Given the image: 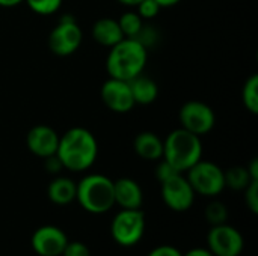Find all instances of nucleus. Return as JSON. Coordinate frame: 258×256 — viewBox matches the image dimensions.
Wrapping results in <instances>:
<instances>
[{
	"label": "nucleus",
	"instance_id": "f257e3e1",
	"mask_svg": "<svg viewBox=\"0 0 258 256\" xmlns=\"http://www.w3.org/2000/svg\"><path fill=\"white\" fill-rule=\"evenodd\" d=\"M56 155L67 170H88L95 163L98 155L97 139L89 130L83 127L70 128L63 136H59Z\"/></svg>",
	"mask_w": 258,
	"mask_h": 256
},
{
	"label": "nucleus",
	"instance_id": "f03ea898",
	"mask_svg": "<svg viewBox=\"0 0 258 256\" xmlns=\"http://www.w3.org/2000/svg\"><path fill=\"white\" fill-rule=\"evenodd\" d=\"M148 50L135 38H124L107 54L106 69L112 78L130 81L142 74L147 66Z\"/></svg>",
	"mask_w": 258,
	"mask_h": 256
},
{
	"label": "nucleus",
	"instance_id": "7ed1b4c3",
	"mask_svg": "<svg viewBox=\"0 0 258 256\" xmlns=\"http://www.w3.org/2000/svg\"><path fill=\"white\" fill-rule=\"evenodd\" d=\"M203 157V143L200 136L177 128L171 131L163 140V160H166L175 170L187 172Z\"/></svg>",
	"mask_w": 258,
	"mask_h": 256
},
{
	"label": "nucleus",
	"instance_id": "20e7f679",
	"mask_svg": "<svg viewBox=\"0 0 258 256\" xmlns=\"http://www.w3.org/2000/svg\"><path fill=\"white\" fill-rule=\"evenodd\" d=\"M76 199L91 214H104L115 205L113 181L101 174H91L77 184Z\"/></svg>",
	"mask_w": 258,
	"mask_h": 256
},
{
	"label": "nucleus",
	"instance_id": "39448f33",
	"mask_svg": "<svg viewBox=\"0 0 258 256\" xmlns=\"http://www.w3.org/2000/svg\"><path fill=\"white\" fill-rule=\"evenodd\" d=\"M83 41V32L76 18L70 14L62 15L59 23L48 35V48L53 54L65 57L74 54Z\"/></svg>",
	"mask_w": 258,
	"mask_h": 256
},
{
	"label": "nucleus",
	"instance_id": "423d86ee",
	"mask_svg": "<svg viewBox=\"0 0 258 256\" xmlns=\"http://www.w3.org/2000/svg\"><path fill=\"white\" fill-rule=\"evenodd\" d=\"M186 178L194 192L203 196H218L225 189L224 170L212 161L200 160L187 170Z\"/></svg>",
	"mask_w": 258,
	"mask_h": 256
},
{
	"label": "nucleus",
	"instance_id": "0eeeda50",
	"mask_svg": "<svg viewBox=\"0 0 258 256\" xmlns=\"http://www.w3.org/2000/svg\"><path fill=\"white\" fill-rule=\"evenodd\" d=\"M145 232V216L141 210L119 211L110 225L112 238L124 247L135 246Z\"/></svg>",
	"mask_w": 258,
	"mask_h": 256
},
{
	"label": "nucleus",
	"instance_id": "6e6552de",
	"mask_svg": "<svg viewBox=\"0 0 258 256\" xmlns=\"http://www.w3.org/2000/svg\"><path fill=\"white\" fill-rule=\"evenodd\" d=\"M178 119H180L181 128L200 137L210 133L216 124V115L213 109L209 104L203 101H197V100L187 101L186 104L181 106Z\"/></svg>",
	"mask_w": 258,
	"mask_h": 256
},
{
	"label": "nucleus",
	"instance_id": "1a4fd4ad",
	"mask_svg": "<svg viewBox=\"0 0 258 256\" xmlns=\"http://www.w3.org/2000/svg\"><path fill=\"white\" fill-rule=\"evenodd\" d=\"M163 202L174 211H187L195 201V192L183 174H175L162 183Z\"/></svg>",
	"mask_w": 258,
	"mask_h": 256
},
{
	"label": "nucleus",
	"instance_id": "9d476101",
	"mask_svg": "<svg viewBox=\"0 0 258 256\" xmlns=\"http://www.w3.org/2000/svg\"><path fill=\"white\" fill-rule=\"evenodd\" d=\"M209 250L215 256H239L243 250L242 234L225 223L212 226L207 235Z\"/></svg>",
	"mask_w": 258,
	"mask_h": 256
},
{
	"label": "nucleus",
	"instance_id": "9b49d317",
	"mask_svg": "<svg viewBox=\"0 0 258 256\" xmlns=\"http://www.w3.org/2000/svg\"><path fill=\"white\" fill-rule=\"evenodd\" d=\"M101 100L115 113H127L136 106L128 81L112 77L101 86Z\"/></svg>",
	"mask_w": 258,
	"mask_h": 256
},
{
	"label": "nucleus",
	"instance_id": "f8f14e48",
	"mask_svg": "<svg viewBox=\"0 0 258 256\" xmlns=\"http://www.w3.org/2000/svg\"><path fill=\"white\" fill-rule=\"evenodd\" d=\"M68 238L65 232L56 226H41L32 235V247L39 256H60Z\"/></svg>",
	"mask_w": 258,
	"mask_h": 256
},
{
	"label": "nucleus",
	"instance_id": "ddd939ff",
	"mask_svg": "<svg viewBox=\"0 0 258 256\" xmlns=\"http://www.w3.org/2000/svg\"><path fill=\"white\" fill-rule=\"evenodd\" d=\"M26 145L33 155L39 158H47L56 154L59 134L48 125H35L29 130L26 136Z\"/></svg>",
	"mask_w": 258,
	"mask_h": 256
},
{
	"label": "nucleus",
	"instance_id": "4468645a",
	"mask_svg": "<svg viewBox=\"0 0 258 256\" xmlns=\"http://www.w3.org/2000/svg\"><path fill=\"white\" fill-rule=\"evenodd\" d=\"M115 204L122 210H139L144 201L141 186L132 178H119L113 183Z\"/></svg>",
	"mask_w": 258,
	"mask_h": 256
},
{
	"label": "nucleus",
	"instance_id": "2eb2a0df",
	"mask_svg": "<svg viewBox=\"0 0 258 256\" xmlns=\"http://www.w3.org/2000/svg\"><path fill=\"white\" fill-rule=\"evenodd\" d=\"M135 152L148 161H159L163 157V140L153 131H142L133 140Z\"/></svg>",
	"mask_w": 258,
	"mask_h": 256
},
{
	"label": "nucleus",
	"instance_id": "dca6fc26",
	"mask_svg": "<svg viewBox=\"0 0 258 256\" xmlns=\"http://www.w3.org/2000/svg\"><path fill=\"white\" fill-rule=\"evenodd\" d=\"M92 38L97 44L110 48L115 44H118L121 39H124V35L121 32L118 20L100 18L92 26Z\"/></svg>",
	"mask_w": 258,
	"mask_h": 256
},
{
	"label": "nucleus",
	"instance_id": "f3484780",
	"mask_svg": "<svg viewBox=\"0 0 258 256\" xmlns=\"http://www.w3.org/2000/svg\"><path fill=\"white\" fill-rule=\"evenodd\" d=\"M128 84H130V91H132L135 104L148 106V104L154 103L159 97V86L150 77H145L141 74V75L132 78L128 81Z\"/></svg>",
	"mask_w": 258,
	"mask_h": 256
},
{
	"label": "nucleus",
	"instance_id": "a211bd4d",
	"mask_svg": "<svg viewBox=\"0 0 258 256\" xmlns=\"http://www.w3.org/2000/svg\"><path fill=\"white\" fill-rule=\"evenodd\" d=\"M76 192L77 184L71 178L57 177L48 184L47 196L56 205H68L73 201H76Z\"/></svg>",
	"mask_w": 258,
	"mask_h": 256
},
{
	"label": "nucleus",
	"instance_id": "6ab92c4d",
	"mask_svg": "<svg viewBox=\"0 0 258 256\" xmlns=\"http://www.w3.org/2000/svg\"><path fill=\"white\" fill-rule=\"evenodd\" d=\"M224 180H225V187H230L231 190H237V192L245 190L251 181H255L251 180L248 169L242 166H234L230 167L228 170H224Z\"/></svg>",
	"mask_w": 258,
	"mask_h": 256
},
{
	"label": "nucleus",
	"instance_id": "aec40b11",
	"mask_svg": "<svg viewBox=\"0 0 258 256\" xmlns=\"http://www.w3.org/2000/svg\"><path fill=\"white\" fill-rule=\"evenodd\" d=\"M242 101L246 110L252 115L258 113V75L252 74L243 84L242 89Z\"/></svg>",
	"mask_w": 258,
	"mask_h": 256
},
{
	"label": "nucleus",
	"instance_id": "412c9836",
	"mask_svg": "<svg viewBox=\"0 0 258 256\" xmlns=\"http://www.w3.org/2000/svg\"><path fill=\"white\" fill-rule=\"evenodd\" d=\"M118 24L121 27V32L124 35V38H136V35L141 32L142 26H144V20L141 18V15L138 12H125L121 15V18L118 20Z\"/></svg>",
	"mask_w": 258,
	"mask_h": 256
},
{
	"label": "nucleus",
	"instance_id": "4be33fe9",
	"mask_svg": "<svg viewBox=\"0 0 258 256\" xmlns=\"http://www.w3.org/2000/svg\"><path fill=\"white\" fill-rule=\"evenodd\" d=\"M206 220L212 225V226H216V225H222L227 222L228 219V210L227 207L222 204V202H210L207 207H206Z\"/></svg>",
	"mask_w": 258,
	"mask_h": 256
},
{
	"label": "nucleus",
	"instance_id": "5701e85b",
	"mask_svg": "<svg viewBox=\"0 0 258 256\" xmlns=\"http://www.w3.org/2000/svg\"><path fill=\"white\" fill-rule=\"evenodd\" d=\"M27 6L39 15H51L57 12L63 0H24Z\"/></svg>",
	"mask_w": 258,
	"mask_h": 256
},
{
	"label": "nucleus",
	"instance_id": "b1692460",
	"mask_svg": "<svg viewBox=\"0 0 258 256\" xmlns=\"http://www.w3.org/2000/svg\"><path fill=\"white\" fill-rule=\"evenodd\" d=\"M159 38H160V35H159L157 29H154L153 26H145L144 24L142 29H141V32L136 35L135 39H138L148 50V48H151V47H154L157 44Z\"/></svg>",
	"mask_w": 258,
	"mask_h": 256
},
{
	"label": "nucleus",
	"instance_id": "393cba45",
	"mask_svg": "<svg viewBox=\"0 0 258 256\" xmlns=\"http://www.w3.org/2000/svg\"><path fill=\"white\" fill-rule=\"evenodd\" d=\"M138 14L141 15L142 20H151L156 18L157 14L160 12V6L156 0H142L138 6Z\"/></svg>",
	"mask_w": 258,
	"mask_h": 256
},
{
	"label": "nucleus",
	"instance_id": "a878e982",
	"mask_svg": "<svg viewBox=\"0 0 258 256\" xmlns=\"http://www.w3.org/2000/svg\"><path fill=\"white\" fill-rule=\"evenodd\" d=\"M245 202L252 214L258 213V181H251L245 189Z\"/></svg>",
	"mask_w": 258,
	"mask_h": 256
},
{
	"label": "nucleus",
	"instance_id": "bb28decb",
	"mask_svg": "<svg viewBox=\"0 0 258 256\" xmlns=\"http://www.w3.org/2000/svg\"><path fill=\"white\" fill-rule=\"evenodd\" d=\"M62 256H91L89 247L85 243L80 241H73V243H67Z\"/></svg>",
	"mask_w": 258,
	"mask_h": 256
},
{
	"label": "nucleus",
	"instance_id": "cd10ccee",
	"mask_svg": "<svg viewBox=\"0 0 258 256\" xmlns=\"http://www.w3.org/2000/svg\"><path fill=\"white\" fill-rule=\"evenodd\" d=\"M175 174H181V172L175 170L166 160L162 158V161L157 164V169H156V178H157L160 183H163V181H166L168 178L174 177Z\"/></svg>",
	"mask_w": 258,
	"mask_h": 256
},
{
	"label": "nucleus",
	"instance_id": "c85d7f7f",
	"mask_svg": "<svg viewBox=\"0 0 258 256\" xmlns=\"http://www.w3.org/2000/svg\"><path fill=\"white\" fill-rule=\"evenodd\" d=\"M148 256H183L181 252L174 247V246H159L156 249H153Z\"/></svg>",
	"mask_w": 258,
	"mask_h": 256
},
{
	"label": "nucleus",
	"instance_id": "c756f323",
	"mask_svg": "<svg viewBox=\"0 0 258 256\" xmlns=\"http://www.w3.org/2000/svg\"><path fill=\"white\" fill-rule=\"evenodd\" d=\"M45 169H47L50 174H59V172L63 169V166H62V163H60V160L57 158L56 154L45 158Z\"/></svg>",
	"mask_w": 258,
	"mask_h": 256
},
{
	"label": "nucleus",
	"instance_id": "7c9ffc66",
	"mask_svg": "<svg viewBox=\"0 0 258 256\" xmlns=\"http://www.w3.org/2000/svg\"><path fill=\"white\" fill-rule=\"evenodd\" d=\"M183 256H215L209 249H203V247H198V249H190L186 255Z\"/></svg>",
	"mask_w": 258,
	"mask_h": 256
},
{
	"label": "nucleus",
	"instance_id": "2f4dec72",
	"mask_svg": "<svg viewBox=\"0 0 258 256\" xmlns=\"http://www.w3.org/2000/svg\"><path fill=\"white\" fill-rule=\"evenodd\" d=\"M246 169H248V172H249V177H251V180H255V181H258V160L257 158H254V160L251 161V164H249Z\"/></svg>",
	"mask_w": 258,
	"mask_h": 256
},
{
	"label": "nucleus",
	"instance_id": "473e14b6",
	"mask_svg": "<svg viewBox=\"0 0 258 256\" xmlns=\"http://www.w3.org/2000/svg\"><path fill=\"white\" fill-rule=\"evenodd\" d=\"M23 2L24 0H0V6L2 8H14V6H18Z\"/></svg>",
	"mask_w": 258,
	"mask_h": 256
},
{
	"label": "nucleus",
	"instance_id": "72a5a7b5",
	"mask_svg": "<svg viewBox=\"0 0 258 256\" xmlns=\"http://www.w3.org/2000/svg\"><path fill=\"white\" fill-rule=\"evenodd\" d=\"M156 2L159 3L160 8H171V6L177 5L180 0H156Z\"/></svg>",
	"mask_w": 258,
	"mask_h": 256
},
{
	"label": "nucleus",
	"instance_id": "f704fd0d",
	"mask_svg": "<svg viewBox=\"0 0 258 256\" xmlns=\"http://www.w3.org/2000/svg\"><path fill=\"white\" fill-rule=\"evenodd\" d=\"M121 5H125V6H138L142 0H118Z\"/></svg>",
	"mask_w": 258,
	"mask_h": 256
}]
</instances>
